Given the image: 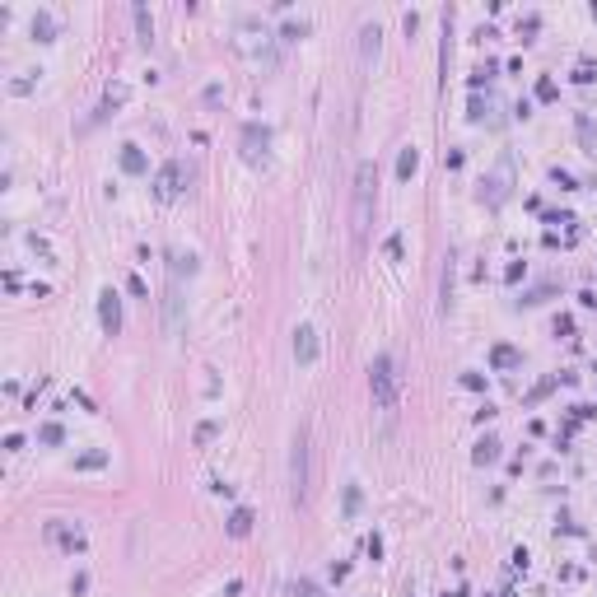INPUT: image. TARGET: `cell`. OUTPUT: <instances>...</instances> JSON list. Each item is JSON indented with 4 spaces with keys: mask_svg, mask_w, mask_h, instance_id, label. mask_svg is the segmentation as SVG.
I'll list each match as a JSON object with an SVG mask.
<instances>
[{
    "mask_svg": "<svg viewBox=\"0 0 597 597\" xmlns=\"http://www.w3.org/2000/svg\"><path fill=\"white\" fill-rule=\"evenodd\" d=\"M373 205H378V178H373V164L364 159V164H360V173H355V210H350V234H355V252H364V243H369Z\"/></svg>",
    "mask_w": 597,
    "mask_h": 597,
    "instance_id": "1",
    "label": "cell"
},
{
    "mask_svg": "<svg viewBox=\"0 0 597 597\" xmlns=\"http://www.w3.org/2000/svg\"><path fill=\"white\" fill-rule=\"evenodd\" d=\"M308 457H313V448H308V425H299L294 448H290V495H294V504H304V499H308V481H313Z\"/></svg>",
    "mask_w": 597,
    "mask_h": 597,
    "instance_id": "2",
    "label": "cell"
},
{
    "mask_svg": "<svg viewBox=\"0 0 597 597\" xmlns=\"http://www.w3.org/2000/svg\"><path fill=\"white\" fill-rule=\"evenodd\" d=\"M369 383H373V402L383 406V411H392L397 383H392V360H387V355H378V360L369 364Z\"/></svg>",
    "mask_w": 597,
    "mask_h": 597,
    "instance_id": "3",
    "label": "cell"
},
{
    "mask_svg": "<svg viewBox=\"0 0 597 597\" xmlns=\"http://www.w3.org/2000/svg\"><path fill=\"white\" fill-rule=\"evenodd\" d=\"M98 317H103V331H108V336L122 331V299H117V290L98 294Z\"/></svg>",
    "mask_w": 597,
    "mask_h": 597,
    "instance_id": "4",
    "label": "cell"
},
{
    "mask_svg": "<svg viewBox=\"0 0 597 597\" xmlns=\"http://www.w3.org/2000/svg\"><path fill=\"white\" fill-rule=\"evenodd\" d=\"M294 360L299 364H313L317 360V327H294Z\"/></svg>",
    "mask_w": 597,
    "mask_h": 597,
    "instance_id": "5",
    "label": "cell"
},
{
    "mask_svg": "<svg viewBox=\"0 0 597 597\" xmlns=\"http://www.w3.org/2000/svg\"><path fill=\"white\" fill-rule=\"evenodd\" d=\"M178 187H182V169H178V164H164L159 178H154V196H159V201H173Z\"/></svg>",
    "mask_w": 597,
    "mask_h": 597,
    "instance_id": "6",
    "label": "cell"
},
{
    "mask_svg": "<svg viewBox=\"0 0 597 597\" xmlns=\"http://www.w3.org/2000/svg\"><path fill=\"white\" fill-rule=\"evenodd\" d=\"M47 537L57 541V546H66V551H84V532H79V528H66V523H52V528H47Z\"/></svg>",
    "mask_w": 597,
    "mask_h": 597,
    "instance_id": "7",
    "label": "cell"
},
{
    "mask_svg": "<svg viewBox=\"0 0 597 597\" xmlns=\"http://www.w3.org/2000/svg\"><path fill=\"white\" fill-rule=\"evenodd\" d=\"M266 140H271L266 131H257V126H248V154H252V159H257V154H266Z\"/></svg>",
    "mask_w": 597,
    "mask_h": 597,
    "instance_id": "8",
    "label": "cell"
},
{
    "mask_svg": "<svg viewBox=\"0 0 597 597\" xmlns=\"http://www.w3.org/2000/svg\"><path fill=\"white\" fill-rule=\"evenodd\" d=\"M248 528H252V513H248V508H238L234 518H229V532H234V537H248Z\"/></svg>",
    "mask_w": 597,
    "mask_h": 597,
    "instance_id": "9",
    "label": "cell"
},
{
    "mask_svg": "<svg viewBox=\"0 0 597 597\" xmlns=\"http://www.w3.org/2000/svg\"><path fill=\"white\" fill-rule=\"evenodd\" d=\"M122 169H126V173H140V169H145V159L135 154V145H126V154H122Z\"/></svg>",
    "mask_w": 597,
    "mask_h": 597,
    "instance_id": "10",
    "label": "cell"
},
{
    "mask_svg": "<svg viewBox=\"0 0 597 597\" xmlns=\"http://www.w3.org/2000/svg\"><path fill=\"white\" fill-rule=\"evenodd\" d=\"M397 173H402V178H411V173H416V149H402V159H397Z\"/></svg>",
    "mask_w": 597,
    "mask_h": 597,
    "instance_id": "11",
    "label": "cell"
},
{
    "mask_svg": "<svg viewBox=\"0 0 597 597\" xmlns=\"http://www.w3.org/2000/svg\"><path fill=\"white\" fill-rule=\"evenodd\" d=\"M364 52H369V57H378V23H369V28H364Z\"/></svg>",
    "mask_w": 597,
    "mask_h": 597,
    "instance_id": "12",
    "label": "cell"
},
{
    "mask_svg": "<svg viewBox=\"0 0 597 597\" xmlns=\"http://www.w3.org/2000/svg\"><path fill=\"white\" fill-rule=\"evenodd\" d=\"M135 23H140V38H149V33H154V23H149L145 5H135Z\"/></svg>",
    "mask_w": 597,
    "mask_h": 597,
    "instance_id": "13",
    "label": "cell"
},
{
    "mask_svg": "<svg viewBox=\"0 0 597 597\" xmlns=\"http://www.w3.org/2000/svg\"><path fill=\"white\" fill-rule=\"evenodd\" d=\"M495 364H518V355H513L508 346H499V350H495Z\"/></svg>",
    "mask_w": 597,
    "mask_h": 597,
    "instance_id": "14",
    "label": "cell"
},
{
    "mask_svg": "<svg viewBox=\"0 0 597 597\" xmlns=\"http://www.w3.org/2000/svg\"><path fill=\"white\" fill-rule=\"evenodd\" d=\"M294 593H299V597H322V593H317L313 584H308V579H304V584H299V588H294Z\"/></svg>",
    "mask_w": 597,
    "mask_h": 597,
    "instance_id": "15",
    "label": "cell"
}]
</instances>
